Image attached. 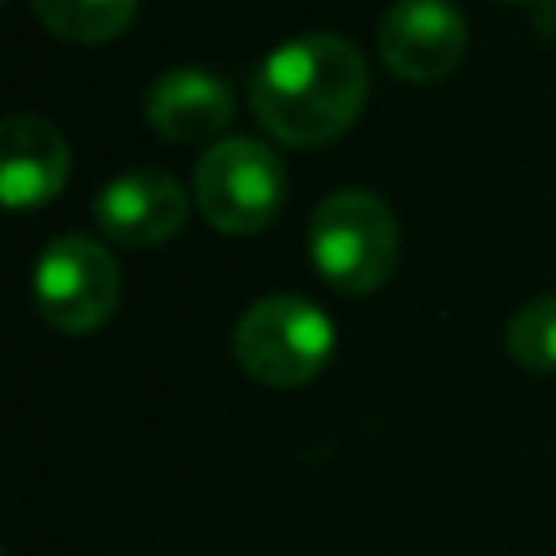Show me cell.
I'll use <instances>...</instances> for the list:
<instances>
[{
	"mask_svg": "<svg viewBox=\"0 0 556 556\" xmlns=\"http://www.w3.org/2000/svg\"><path fill=\"white\" fill-rule=\"evenodd\" d=\"M369 96V70L352 39L308 30L278 43L252 74L248 100L256 122L291 148L339 139Z\"/></svg>",
	"mask_w": 556,
	"mask_h": 556,
	"instance_id": "cell-1",
	"label": "cell"
},
{
	"mask_svg": "<svg viewBox=\"0 0 556 556\" xmlns=\"http://www.w3.org/2000/svg\"><path fill=\"white\" fill-rule=\"evenodd\" d=\"M313 269L343 295H365L382 287L400 256V226L382 195L334 191L317 204L308 222Z\"/></svg>",
	"mask_w": 556,
	"mask_h": 556,
	"instance_id": "cell-2",
	"label": "cell"
},
{
	"mask_svg": "<svg viewBox=\"0 0 556 556\" xmlns=\"http://www.w3.org/2000/svg\"><path fill=\"white\" fill-rule=\"evenodd\" d=\"M334 352L330 317L304 295H265L235 321V361L261 387H304Z\"/></svg>",
	"mask_w": 556,
	"mask_h": 556,
	"instance_id": "cell-3",
	"label": "cell"
},
{
	"mask_svg": "<svg viewBox=\"0 0 556 556\" xmlns=\"http://www.w3.org/2000/svg\"><path fill=\"white\" fill-rule=\"evenodd\" d=\"M282 161L261 139H217L195 161V208L226 235H252L282 208Z\"/></svg>",
	"mask_w": 556,
	"mask_h": 556,
	"instance_id": "cell-4",
	"label": "cell"
},
{
	"mask_svg": "<svg viewBox=\"0 0 556 556\" xmlns=\"http://www.w3.org/2000/svg\"><path fill=\"white\" fill-rule=\"evenodd\" d=\"M30 295L48 326L65 334H87L104 326L117 308L122 295L117 261L91 235H61L39 252L30 274Z\"/></svg>",
	"mask_w": 556,
	"mask_h": 556,
	"instance_id": "cell-5",
	"label": "cell"
},
{
	"mask_svg": "<svg viewBox=\"0 0 556 556\" xmlns=\"http://www.w3.org/2000/svg\"><path fill=\"white\" fill-rule=\"evenodd\" d=\"M378 52L404 83L447 78L465 56V17L452 0H395L378 22Z\"/></svg>",
	"mask_w": 556,
	"mask_h": 556,
	"instance_id": "cell-6",
	"label": "cell"
},
{
	"mask_svg": "<svg viewBox=\"0 0 556 556\" xmlns=\"http://www.w3.org/2000/svg\"><path fill=\"white\" fill-rule=\"evenodd\" d=\"M104 239L126 248H156L187 222V191L165 169H126L96 191L91 204Z\"/></svg>",
	"mask_w": 556,
	"mask_h": 556,
	"instance_id": "cell-7",
	"label": "cell"
},
{
	"mask_svg": "<svg viewBox=\"0 0 556 556\" xmlns=\"http://www.w3.org/2000/svg\"><path fill=\"white\" fill-rule=\"evenodd\" d=\"M70 178V143L65 135L35 117L9 113L0 122V195L13 213H30L48 204Z\"/></svg>",
	"mask_w": 556,
	"mask_h": 556,
	"instance_id": "cell-8",
	"label": "cell"
},
{
	"mask_svg": "<svg viewBox=\"0 0 556 556\" xmlns=\"http://www.w3.org/2000/svg\"><path fill=\"white\" fill-rule=\"evenodd\" d=\"M143 113L161 139L174 143H204L222 135L235 117V91L226 78L200 65H174L165 70L143 100Z\"/></svg>",
	"mask_w": 556,
	"mask_h": 556,
	"instance_id": "cell-9",
	"label": "cell"
},
{
	"mask_svg": "<svg viewBox=\"0 0 556 556\" xmlns=\"http://www.w3.org/2000/svg\"><path fill=\"white\" fill-rule=\"evenodd\" d=\"M30 9L61 39L104 43V39H117L135 22L139 0H30Z\"/></svg>",
	"mask_w": 556,
	"mask_h": 556,
	"instance_id": "cell-10",
	"label": "cell"
},
{
	"mask_svg": "<svg viewBox=\"0 0 556 556\" xmlns=\"http://www.w3.org/2000/svg\"><path fill=\"white\" fill-rule=\"evenodd\" d=\"M504 348L521 369L552 374L556 369V295H539L521 304L504 330Z\"/></svg>",
	"mask_w": 556,
	"mask_h": 556,
	"instance_id": "cell-11",
	"label": "cell"
}]
</instances>
